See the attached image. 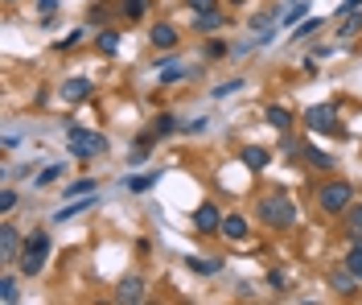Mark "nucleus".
Here are the masks:
<instances>
[{
  "label": "nucleus",
  "instance_id": "10",
  "mask_svg": "<svg viewBox=\"0 0 362 305\" xmlns=\"http://www.w3.org/2000/svg\"><path fill=\"white\" fill-rule=\"evenodd\" d=\"M148 42H153L157 50H165V54H173V50H177V29H173L169 21H160V25L148 29Z\"/></svg>",
  "mask_w": 362,
  "mask_h": 305
},
{
  "label": "nucleus",
  "instance_id": "28",
  "mask_svg": "<svg viewBox=\"0 0 362 305\" xmlns=\"http://www.w3.org/2000/svg\"><path fill=\"white\" fill-rule=\"evenodd\" d=\"M346 268H350V272L362 281V239H354V243H350V252H346Z\"/></svg>",
  "mask_w": 362,
  "mask_h": 305
},
{
  "label": "nucleus",
  "instance_id": "15",
  "mask_svg": "<svg viewBox=\"0 0 362 305\" xmlns=\"http://www.w3.org/2000/svg\"><path fill=\"white\" fill-rule=\"evenodd\" d=\"M264 120H268V124L276 128V132H288V128H293V112H288L284 103H268V112H264Z\"/></svg>",
  "mask_w": 362,
  "mask_h": 305
},
{
  "label": "nucleus",
  "instance_id": "41",
  "mask_svg": "<svg viewBox=\"0 0 362 305\" xmlns=\"http://www.w3.org/2000/svg\"><path fill=\"white\" fill-rule=\"evenodd\" d=\"M144 161H148V153H144V149H136L132 157H128V165H144Z\"/></svg>",
  "mask_w": 362,
  "mask_h": 305
},
{
  "label": "nucleus",
  "instance_id": "22",
  "mask_svg": "<svg viewBox=\"0 0 362 305\" xmlns=\"http://www.w3.org/2000/svg\"><path fill=\"white\" fill-rule=\"evenodd\" d=\"M0 301H4V305L21 301V289H17V277H13V272H4V277H0Z\"/></svg>",
  "mask_w": 362,
  "mask_h": 305
},
{
  "label": "nucleus",
  "instance_id": "3",
  "mask_svg": "<svg viewBox=\"0 0 362 305\" xmlns=\"http://www.w3.org/2000/svg\"><path fill=\"white\" fill-rule=\"evenodd\" d=\"M317 207H321L325 214H346L350 207H354V186L341 182V178L321 182V186H317Z\"/></svg>",
  "mask_w": 362,
  "mask_h": 305
},
{
  "label": "nucleus",
  "instance_id": "14",
  "mask_svg": "<svg viewBox=\"0 0 362 305\" xmlns=\"http://www.w3.org/2000/svg\"><path fill=\"white\" fill-rule=\"evenodd\" d=\"M90 207H95V194H87V198H74L70 207H62V211L49 214V223H66V219H74V214H87Z\"/></svg>",
  "mask_w": 362,
  "mask_h": 305
},
{
  "label": "nucleus",
  "instance_id": "26",
  "mask_svg": "<svg viewBox=\"0 0 362 305\" xmlns=\"http://www.w3.org/2000/svg\"><path fill=\"white\" fill-rule=\"evenodd\" d=\"M305 17H309V0H296L293 8H288V13L280 17V25H284V29H293V25H300Z\"/></svg>",
  "mask_w": 362,
  "mask_h": 305
},
{
  "label": "nucleus",
  "instance_id": "20",
  "mask_svg": "<svg viewBox=\"0 0 362 305\" xmlns=\"http://www.w3.org/2000/svg\"><path fill=\"white\" fill-rule=\"evenodd\" d=\"M354 33H362V8H354V13H346L338 25V42H350Z\"/></svg>",
  "mask_w": 362,
  "mask_h": 305
},
{
  "label": "nucleus",
  "instance_id": "19",
  "mask_svg": "<svg viewBox=\"0 0 362 305\" xmlns=\"http://www.w3.org/2000/svg\"><path fill=\"white\" fill-rule=\"evenodd\" d=\"M185 268H189V272H198V277H214V272H223V256H214V260L185 256Z\"/></svg>",
  "mask_w": 362,
  "mask_h": 305
},
{
  "label": "nucleus",
  "instance_id": "24",
  "mask_svg": "<svg viewBox=\"0 0 362 305\" xmlns=\"http://www.w3.org/2000/svg\"><path fill=\"white\" fill-rule=\"evenodd\" d=\"M321 25H325V21H317V17H305V21L296 25V29H288V42H305V38H313Z\"/></svg>",
  "mask_w": 362,
  "mask_h": 305
},
{
  "label": "nucleus",
  "instance_id": "8",
  "mask_svg": "<svg viewBox=\"0 0 362 305\" xmlns=\"http://www.w3.org/2000/svg\"><path fill=\"white\" fill-rule=\"evenodd\" d=\"M90 91H95V83H90L87 74H74V79L62 83V99H66V103H87Z\"/></svg>",
  "mask_w": 362,
  "mask_h": 305
},
{
  "label": "nucleus",
  "instance_id": "31",
  "mask_svg": "<svg viewBox=\"0 0 362 305\" xmlns=\"http://www.w3.org/2000/svg\"><path fill=\"white\" fill-rule=\"evenodd\" d=\"M185 67H177V62H165V67H160V87H169V83H177V79H185Z\"/></svg>",
  "mask_w": 362,
  "mask_h": 305
},
{
  "label": "nucleus",
  "instance_id": "17",
  "mask_svg": "<svg viewBox=\"0 0 362 305\" xmlns=\"http://www.w3.org/2000/svg\"><path fill=\"white\" fill-rule=\"evenodd\" d=\"M223 235H226V239H239V243H243V239L251 235V223L243 219V214H226V219H223Z\"/></svg>",
  "mask_w": 362,
  "mask_h": 305
},
{
  "label": "nucleus",
  "instance_id": "7",
  "mask_svg": "<svg viewBox=\"0 0 362 305\" xmlns=\"http://www.w3.org/2000/svg\"><path fill=\"white\" fill-rule=\"evenodd\" d=\"M194 231H202V235L223 231V211H218L214 202H202V207L194 211Z\"/></svg>",
  "mask_w": 362,
  "mask_h": 305
},
{
  "label": "nucleus",
  "instance_id": "30",
  "mask_svg": "<svg viewBox=\"0 0 362 305\" xmlns=\"http://www.w3.org/2000/svg\"><path fill=\"white\" fill-rule=\"evenodd\" d=\"M95 46H99V54H107V58H112L115 50H119V33H115V29L99 33V38H95Z\"/></svg>",
  "mask_w": 362,
  "mask_h": 305
},
{
  "label": "nucleus",
  "instance_id": "18",
  "mask_svg": "<svg viewBox=\"0 0 362 305\" xmlns=\"http://www.w3.org/2000/svg\"><path fill=\"white\" fill-rule=\"evenodd\" d=\"M62 178H66V165L54 161V165H45V169H37V178H33V190H45V186H54V182H62Z\"/></svg>",
  "mask_w": 362,
  "mask_h": 305
},
{
  "label": "nucleus",
  "instance_id": "16",
  "mask_svg": "<svg viewBox=\"0 0 362 305\" xmlns=\"http://www.w3.org/2000/svg\"><path fill=\"white\" fill-rule=\"evenodd\" d=\"M160 182V169H148V173H136V178H124L128 194H148V190Z\"/></svg>",
  "mask_w": 362,
  "mask_h": 305
},
{
  "label": "nucleus",
  "instance_id": "35",
  "mask_svg": "<svg viewBox=\"0 0 362 305\" xmlns=\"http://www.w3.org/2000/svg\"><path fill=\"white\" fill-rule=\"evenodd\" d=\"M206 124H210V120H189V124H181V132H185V137H202Z\"/></svg>",
  "mask_w": 362,
  "mask_h": 305
},
{
  "label": "nucleus",
  "instance_id": "36",
  "mask_svg": "<svg viewBox=\"0 0 362 305\" xmlns=\"http://www.w3.org/2000/svg\"><path fill=\"white\" fill-rule=\"evenodd\" d=\"M189 4V13H214L218 8V0H185Z\"/></svg>",
  "mask_w": 362,
  "mask_h": 305
},
{
  "label": "nucleus",
  "instance_id": "6",
  "mask_svg": "<svg viewBox=\"0 0 362 305\" xmlns=\"http://www.w3.org/2000/svg\"><path fill=\"white\" fill-rule=\"evenodd\" d=\"M25 239L17 235V227L13 223H0V264H13V260L21 256Z\"/></svg>",
  "mask_w": 362,
  "mask_h": 305
},
{
  "label": "nucleus",
  "instance_id": "25",
  "mask_svg": "<svg viewBox=\"0 0 362 305\" xmlns=\"http://www.w3.org/2000/svg\"><path fill=\"white\" fill-rule=\"evenodd\" d=\"M153 132H157V141H160V137H173V132H181L177 116H169V112H160V116L153 120Z\"/></svg>",
  "mask_w": 362,
  "mask_h": 305
},
{
  "label": "nucleus",
  "instance_id": "23",
  "mask_svg": "<svg viewBox=\"0 0 362 305\" xmlns=\"http://www.w3.org/2000/svg\"><path fill=\"white\" fill-rule=\"evenodd\" d=\"M95 190H99L95 178H78V182H70V186L62 190V198H87V194H95Z\"/></svg>",
  "mask_w": 362,
  "mask_h": 305
},
{
  "label": "nucleus",
  "instance_id": "37",
  "mask_svg": "<svg viewBox=\"0 0 362 305\" xmlns=\"http://www.w3.org/2000/svg\"><path fill=\"white\" fill-rule=\"evenodd\" d=\"M78 42H83V29H70L66 38L58 42V50H70V46H78Z\"/></svg>",
  "mask_w": 362,
  "mask_h": 305
},
{
  "label": "nucleus",
  "instance_id": "40",
  "mask_svg": "<svg viewBox=\"0 0 362 305\" xmlns=\"http://www.w3.org/2000/svg\"><path fill=\"white\" fill-rule=\"evenodd\" d=\"M37 8L42 13H54V8H62V0H37Z\"/></svg>",
  "mask_w": 362,
  "mask_h": 305
},
{
  "label": "nucleus",
  "instance_id": "33",
  "mask_svg": "<svg viewBox=\"0 0 362 305\" xmlns=\"http://www.w3.org/2000/svg\"><path fill=\"white\" fill-rule=\"evenodd\" d=\"M235 91H243V79H226V83H218V87H214V99H226V95H235Z\"/></svg>",
  "mask_w": 362,
  "mask_h": 305
},
{
  "label": "nucleus",
  "instance_id": "27",
  "mask_svg": "<svg viewBox=\"0 0 362 305\" xmlns=\"http://www.w3.org/2000/svg\"><path fill=\"white\" fill-rule=\"evenodd\" d=\"M144 13H148V0H124V4H119V17H124V21H140Z\"/></svg>",
  "mask_w": 362,
  "mask_h": 305
},
{
  "label": "nucleus",
  "instance_id": "2",
  "mask_svg": "<svg viewBox=\"0 0 362 305\" xmlns=\"http://www.w3.org/2000/svg\"><path fill=\"white\" fill-rule=\"evenodd\" d=\"M66 153H70V157L90 161V157H107V153H112V144H107L103 132H90V128H83V124H70V128H66Z\"/></svg>",
  "mask_w": 362,
  "mask_h": 305
},
{
  "label": "nucleus",
  "instance_id": "32",
  "mask_svg": "<svg viewBox=\"0 0 362 305\" xmlns=\"http://www.w3.org/2000/svg\"><path fill=\"white\" fill-rule=\"evenodd\" d=\"M13 211H17V190H0V219H8Z\"/></svg>",
  "mask_w": 362,
  "mask_h": 305
},
{
  "label": "nucleus",
  "instance_id": "42",
  "mask_svg": "<svg viewBox=\"0 0 362 305\" xmlns=\"http://www.w3.org/2000/svg\"><path fill=\"white\" fill-rule=\"evenodd\" d=\"M226 4H251V0H226Z\"/></svg>",
  "mask_w": 362,
  "mask_h": 305
},
{
  "label": "nucleus",
  "instance_id": "5",
  "mask_svg": "<svg viewBox=\"0 0 362 305\" xmlns=\"http://www.w3.org/2000/svg\"><path fill=\"white\" fill-rule=\"evenodd\" d=\"M305 128L309 132H341V124H338V108L334 103H313V108H305Z\"/></svg>",
  "mask_w": 362,
  "mask_h": 305
},
{
  "label": "nucleus",
  "instance_id": "1",
  "mask_svg": "<svg viewBox=\"0 0 362 305\" xmlns=\"http://www.w3.org/2000/svg\"><path fill=\"white\" fill-rule=\"evenodd\" d=\"M255 219H259L264 227H272V231H293L296 227V202L288 194L272 190V194H264V198L255 202Z\"/></svg>",
  "mask_w": 362,
  "mask_h": 305
},
{
  "label": "nucleus",
  "instance_id": "13",
  "mask_svg": "<svg viewBox=\"0 0 362 305\" xmlns=\"http://www.w3.org/2000/svg\"><path fill=\"white\" fill-rule=\"evenodd\" d=\"M239 157H243V165H247V169H255V173H259V169H268V165H272V149H264V144H247Z\"/></svg>",
  "mask_w": 362,
  "mask_h": 305
},
{
  "label": "nucleus",
  "instance_id": "21",
  "mask_svg": "<svg viewBox=\"0 0 362 305\" xmlns=\"http://www.w3.org/2000/svg\"><path fill=\"white\" fill-rule=\"evenodd\" d=\"M305 157H309V165H313V169H325V173L338 165V157H334V153H325V149H317V144H309V149H305Z\"/></svg>",
  "mask_w": 362,
  "mask_h": 305
},
{
  "label": "nucleus",
  "instance_id": "29",
  "mask_svg": "<svg viewBox=\"0 0 362 305\" xmlns=\"http://www.w3.org/2000/svg\"><path fill=\"white\" fill-rule=\"evenodd\" d=\"M346 231H350V239H362V202L346 211Z\"/></svg>",
  "mask_w": 362,
  "mask_h": 305
},
{
  "label": "nucleus",
  "instance_id": "4",
  "mask_svg": "<svg viewBox=\"0 0 362 305\" xmlns=\"http://www.w3.org/2000/svg\"><path fill=\"white\" fill-rule=\"evenodd\" d=\"M45 256H49V231H33L25 239L21 256H17V268H21V277H37L45 268Z\"/></svg>",
  "mask_w": 362,
  "mask_h": 305
},
{
  "label": "nucleus",
  "instance_id": "38",
  "mask_svg": "<svg viewBox=\"0 0 362 305\" xmlns=\"http://www.w3.org/2000/svg\"><path fill=\"white\" fill-rule=\"evenodd\" d=\"M268 284H272V289H284V284H288V277L276 268V272H268Z\"/></svg>",
  "mask_w": 362,
  "mask_h": 305
},
{
  "label": "nucleus",
  "instance_id": "9",
  "mask_svg": "<svg viewBox=\"0 0 362 305\" xmlns=\"http://www.w3.org/2000/svg\"><path fill=\"white\" fill-rule=\"evenodd\" d=\"M358 284H362V281L350 272V268H346V264L329 272V289H334V293H341V297H354V293H358Z\"/></svg>",
  "mask_w": 362,
  "mask_h": 305
},
{
  "label": "nucleus",
  "instance_id": "34",
  "mask_svg": "<svg viewBox=\"0 0 362 305\" xmlns=\"http://www.w3.org/2000/svg\"><path fill=\"white\" fill-rule=\"evenodd\" d=\"M226 50H230V46H226L223 38H210V46H206V58H226Z\"/></svg>",
  "mask_w": 362,
  "mask_h": 305
},
{
  "label": "nucleus",
  "instance_id": "39",
  "mask_svg": "<svg viewBox=\"0 0 362 305\" xmlns=\"http://www.w3.org/2000/svg\"><path fill=\"white\" fill-rule=\"evenodd\" d=\"M354 8H362V0H341V4H338V17H346V13H354Z\"/></svg>",
  "mask_w": 362,
  "mask_h": 305
},
{
  "label": "nucleus",
  "instance_id": "12",
  "mask_svg": "<svg viewBox=\"0 0 362 305\" xmlns=\"http://www.w3.org/2000/svg\"><path fill=\"white\" fill-rule=\"evenodd\" d=\"M115 301H128V305L144 301V281H140V277H124L119 289H115Z\"/></svg>",
  "mask_w": 362,
  "mask_h": 305
},
{
  "label": "nucleus",
  "instance_id": "43",
  "mask_svg": "<svg viewBox=\"0 0 362 305\" xmlns=\"http://www.w3.org/2000/svg\"><path fill=\"white\" fill-rule=\"evenodd\" d=\"M4 4H13V0H4Z\"/></svg>",
  "mask_w": 362,
  "mask_h": 305
},
{
  "label": "nucleus",
  "instance_id": "11",
  "mask_svg": "<svg viewBox=\"0 0 362 305\" xmlns=\"http://www.w3.org/2000/svg\"><path fill=\"white\" fill-rule=\"evenodd\" d=\"M223 25H226V17L218 8H214V13H194V33H202V38H214Z\"/></svg>",
  "mask_w": 362,
  "mask_h": 305
}]
</instances>
